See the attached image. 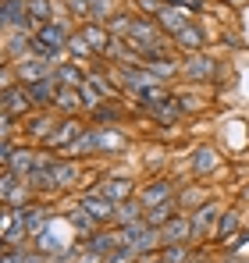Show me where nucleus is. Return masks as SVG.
Here are the masks:
<instances>
[{
  "label": "nucleus",
  "instance_id": "obj_1",
  "mask_svg": "<svg viewBox=\"0 0 249 263\" xmlns=\"http://www.w3.org/2000/svg\"><path fill=\"white\" fill-rule=\"evenodd\" d=\"M217 71H221V64H217V57H210L207 50H196V53L182 57V79L189 86H207V82L217 79Z\"/></svg>",
  "mask_w": 249,
  "mask_h": 263
},
{
  "label": "nucleus",
  "instance_id": "obj_2",
  "mask_svg": "<svg viewBox=\"0 0 249 263\" xmlns=\"http://www.w3.org/2000/svg\"><path fill=\"white\" fill-rule=\"evenodd\" d=\"M0 29L4 32H32L40 29V22L29 14V0H0Z\"/></svg>",
  "mask_w": 249,
  "mask_h": 263
},
{
  "label": "nucleus",
  "instance_id": "obj_3",
  "mask_svg": "<svg viewBox=\"0 0 249 263\" xmlns=\"http://www.w3.org/2000/svg\"><path fill=\"white\" fill-rule=\"evenodd\" d=\"M40 107L32 103V96H29V89L22 86H7L0 89V114H11V118H18V121H25V118H32Z\"/></svg>",
  "mask_w": 249,
  "mask_h": 263
},
{
  "label": "nucleus",
  "instance_id": "obj_4",
  "mask_svg": "<svg viewBox=\"0 0 249 263\" xmlns=\"http://www.w3.org/2000/svg\"><path fill=\"white\" fill-rule=\"evenodd\" d=\"M221 214H224V199H217V196H210V199L203 203V206H200V210H192V214H189V217H192V246L207 242Z\"/></svg>",
  "mask_w": 249,
  "mask_h": 263
},
{
  "label": "nucleus",
  "instance_id": "obj_5",
  "mask_svg": "<svg viewBox=\"0 0 249 263\" xmlns=\"http://www.w3.org/2000/svg\"><path fill=\"white\" fill-rule=\"evenodd\" d=\"M221 171V149L214 146V142H203V146H196L192 149V157H189V175L200 178V181H207Z\"/></svg>",
  "mask_w": 249,
  "mask_h": 263
},
{
  "label": "nucleus",
  "instance_id": "obj_6",
  "mask_svg": "<svg viewBox=\"0 0 249 263\" xmlns=\"http://www.w3.org/2000/svg\"><path fill=\"white\" fill-rule=\"evenodd\" d=\"M174 192H178V185H174L167 175H153L150 181L139 185V203H143L146 210H153V206H161V203H167V199H174Z\"/></svg>",
  "mask_w": 249,
  "mask_h": 263
},
{
  "label": "nucleus",
  "instance_id": "obj_7",
  "mask_svg": "<svg viewBox=\"0 0 249 263\" xmlns=\"http://www.w3.org/2000/svg\"><path fill=\"white\" fill-rule=\"evenodd\" d=\"M61 118H64V114H57L54 107H50V110H36L32 118H25V121H22V135H25L29 142L43 146V142L50 139V132L57 128V121H61Z\"/></svg>",
  "mask_w": 249,
  "mask_h": 263
},
{
  "label": "nucleus",
  "instance_id": "obj_8",
  "mask_svg": "<svg viewBox=\"0 0 249 263\" xmlns=\"http://www.w3.org/2000/svg\"><path fill=\"white\" fill-rule=\"evenodd\" d=\"M75 199H79V203H82V206L96 220H100L103 228H111V224H114V217H118V203H114V199H107L100 189H85V192H79V196H75Z\"/></svg>",
  "mask_w": 249,
  "mask_h": 263
},
{
  "label": "nucleus",
  "instance_id": "obj_9",
  "mask_svg": "<svg viewBox=\"0 0 249 263\" xmlns=\"http://www.w3.org/2000/svg\"><path fill=\"white\" fill-rule=\"evenodd\" d=\"M128 146H132V139L121 132V125L96 128V157H121V153H128Z\"/></svg>",
  "mask_w": 249,
  "mask_h": 263
},
{
  "label": "nucleus",
  "instance_id": "obj_10",
  "mask_svg": "<svg viewBox=\"0 0 249 263\" xmlns=\"http://www.w3.org/2000/svg\"><path fill=\"white\" fill-rule=\"evenodd\" d=\"M82 128H85L82 118H61V121H57V128L50 132V139L43 142V149L64 153V149H68V146H72V142H75V139L82 135Z\"/></svg>",
  "mask_w": 249,
  "mask_h": 263
},
{
  "label": "nucleus",
  "instance_id": "obj_11",
  "mask_svg": "<svg viewBox=\"0 0 249 263\" xmlns=\"http://www.w3.org/2000/svg\"><path fill=\"white\" fill-rule=\"evenodd\" d=\"M210 196H214V192H210V189L203 185V181H200V178H189L185 185H178V192H174V203H178V210H182V214H192V210H200V206L207 203Z\"/></svg>",
  "mask_w": 249,
  "mask_h": 263
},
{
  "label": "nucleus",
  "instance_id": "obj_12",
  "mask_svg": "<svg viewBox=\"0 0 249 263\" xmlns=\"http://www.w3.org/2000/svg\"><path fill=\"white\" fill-rule=\"evenodd\" d=\"M107 199H114V203H124V199H135L139 196V181L132 175H103V181L96 185Z\"/></svg>",
  "mask_w": 249,
  "mask_h": 263
},
{
  "label": "nucleus",
  "instance_id": "obj_13",
  "mask_svg": "<svg viewBox=\"0 0 249 263\" xmlns=\"http://www.w3.org/2000/svg\"><path fill=\"white\" fill-rule=\"evenodd\" d=\"M242 228V206H224V214L217 217V224H214V231H210L207 246H214V249H221L235 231Z\"/></svg>",
  "mask_w": 249,
  "mask_h": 263
},
{
  "label": "nucleus",
  "instance_id": "obj_14",
  "mask_svg": "<svg viewBox=\"0 0 249 263\" xmlns=\"http://www.w3.org/2000/svg\"><path fill=\"white\" fill-rule=\"evenodd\" d=\"M36 53V36L32 32H4V61L18 64V61H29Z\"/></svg>",
  "mask_w": 249,
  "mask_h": 263
},
{
  "label": "nucleus",
  "instance_id": "obj_15",
  "mask_svg": "<svg viewBox=\"0 0 249 263\" xmlns=\"http://www.w3.org/2000/svg\"><path fill=\"white\" fill-rule=\"evenodd\" d=\"M161 238H164V246H192V217L178 210V214L161 228ZM164 246H161V249H164Z\"/></svg>",
  "mask_w": 249,
  "mask_h": 263
},
{
  "label": "nucleus",
  "instance_id": "obj_16",
  "mask_svg": "<svg viewBox=\"0 0 249 263\" xmlns=\"http://www.w3.org/2000/svg\"><path fill=\"white\" fill-rule=\"evenodd\" d=\"M79 246H82V249H89V253H96V256H103V263H107V256H111V253L121 246V231H118L114 224H111V228H100L96 235L82 238Z\"/></svg>",
  "mask_w": 249,
  "mask_h": 263
},
{
  "label": "nucleus",
  "instance_id": "obj_17",
  "mask_svg": "<svg viewBox=\"0 0 249 263\" xmlns=\"http://www.w3.org/2000/svg\"><path fill=\"white\" fill-rule=\"evenodd\" d=\"M64 220H68V228L75 231V238H79V242H82V238H89V235H96V231L103 228V224L93 217V214L85 210L79 199H75V206H72V210H64Z\"/></svg>",
  "mask_w": 249,
  "mask_h": 263
},
{
  "label": "nucleus",
  "instance_id": "obj_18",
  "mask_svg": "<svg viewBox=\"0 0 249 263\" xmlns=\"http://www.w3.org/2000/svg\"><path fill=\"white\" fill-rule=\"evenodd\" d=\"M174 50H178V53L207 50V29H203V22H200V18H196V22H189V25L174 36Z\"/></svg>",
  "mask_w": 249,
  "mask_h": 263
},
{
  "label": "nucleus",
  "instance_id": "obj_19",
  "mask_svg": "<svg viewBox=\"0 0 249 263\" xmlns=\"http://www.w3.org/2000/svg\"><path fill=\"white\" fill-rule=\"evenodd\" d=\"M54 68H57V64H50V61H43V57H29V61H18V64H14V71H18V82H22V86H32V82L50 79V75H54Z\"/></svg>",
  "mask_w": 249,
  "mask_h": 263
},
{
  "label": "nucleus",
  "instance_id": "obj_20",
  "mask_svg": "<svg viewBox=\"0 0 249 263\" xmlns=\"http://www.w3.org/2000/svg\"><path fill=\"white\" fill-rule=\"evenodd\" d=\"M189 22H196V14H189V11H182V7H174V4H167V0H164V7H161V14H157V25L164 29L171 40H174Z\"/></svg>",
  "mask_w": 249,
  "mask_h": 263
},
{
  "label": "nucleus",
  "instance_id": "obj_21",
  "mask_svg": "<svg viewBox=\"0 0 249 263\" xmlns=\"http://www.w3.org/2000/svg\"><path fill=\"white\" fill-rule=\"evenodd\" d=\"M124 110L121 107V100H103L96 110H89L85 118H89V125H96V128H107V125H121L124 121Z\"/></svg>",
  "mask_w": 249,
  "mask_h": 263
},
{
  "label": "nucleus",
  "instance_id": "obj_22",
  "mask_svg": "<svg viewBox=\"0 0 249 263\" xmlns=\"http://www.w3.org/2000/svg\"><path fill=\"white\" fill-rule=\"evenodd\" d=\"M54 75H57V82L64 89H79L89 79V68L85 64H79V61H72V57H64L57 68H54Z\"/></svg>",
  "mask_w": 249,
  "mask_h": 263
},
{
  "label": "nucleus",
  "instance_id": "obj_23",
  "mask_svg": "<svg viewBox=\"0 0 249 263\" xmlns=\"http://www.w3.org/2000/svg\"><path fill=\"white\" fill-rule=\"evenodd\" d=\"M157 125H178L185 114H182V103H178V92H171L167 100H161V103H153L150 110H146Z\"/></svg>",
  "mask_w": 249,
  "mask_h": 263
},
{
  "label": "nucleus",
  "instance_id": "obj_24",
  "mask_svg": "<svg viewBox=\"0 0 249 263\" xmlns=\"http://www.w3.org/2000/svg\"><path fill=\"white\" fill-rule=\"evenodd\" d=\"M29 89V96H32V103L40 107V110H50L54 107V100H57V92H61V82H57V75H50V79H43V82H32Z\"/></svg>",
  "mask_w": 249,
  "mask_h": 263
},
{
  "label": "nucleus",
  "instance_id": "obj_25",
  "mask_svg": "<svg viewBox=\"0 0 249 263\" xmlns=\"http://www.w3.org/2000/svg\"><path fill=\"white\" fill-rule=\"evenodd\" d=\"M61 157H68V160H85V157H96V128L93 125H85L82 135L61 153Z\"/></svg>",
  "mask_w": 249,
  "mask_h": 263
},
{
  "label": "nucleus",
  "instance_id": "obj_26",
  "mask_svg": "<svg viewBox=\"0 0 249 263\" xmlns=\"http://www.w3.org/2000/svg\"><path fill=\"white\" fill-rule=\"evenodd\" d=\"M79 29L85 32V40H89V46L96 50V57L103 61L107 46H111V40H114V36L107 32V25H103V22H93V18H89V22H82V25H79Z\"/></svg>",
  "mask_w": 249,
  "mask_h": 263
},
{
  "label": "nucleus",
  "instance_id": "obj_27",
  "mask_svg": "<svg viewBox=\"0 0 249 263\" xmlns=\"http://www.w3.org/2000/svg\"><path fill=\"white\" fill-rule=\"evenodd\" d=\"M54 110L64 114V118H82L85 103H82V96H79V89H64V86H61L57 100H54Z\"/></svg>",
  "mask_w": 249,
  "mask_h": 263
},
{
  "label": "nucleus",
  "instance_id": "obj_28",
  "mask_svg": "<svg viewBox=\"0 0 249 263\" xmlns=\"http://www.w3.org/2000/svg\"><path fill=\"white\" fill-rule=\"evenodd\" d=\"M68 57H72V61H79V64L100 61V57H96V50L89 46V40H85L82 29H75V32H72V40H68Z\"/></svg>",
  "mask_w": 249,
  "mask_h": 263
},
{
  "label": "nucleus",
  "instance_id": "obj_29",
  "mask_svg": "<svg viewBox=\"0 0 249 263\" xmlns=\"http://www.w3.org/2000/svg\"><path fill=\"white\" fill-rule=\"evenodd\" d=\"M103 25H107V32H111L114 40H124V36L132 32V25H135V11H118V14H111Z\"/></svg>",
  "mask_w": 249,
  "mask_h": 263
},
{
  "label": "nucleus",
  "instance_id": "obj_30",
  "mask_svg": "<svg viewBox=\"0 0 249 263\" xmlns=\"http://www.w3.org/2000/svg\"><path fill=\"white\" fill-rule=\"evenodd\" d=\"M135 220H146V206L139 203V196L118 203V217H114V224H135Z\"/></svg>",
  "mask_w": 249,
  "mask_h": 263
},
{
  "label": "nucleus",
  "instance_id": "obj_31",
  "mask_svg": "<svg viewBox=\"0 0 249 263\" xmlns=\"http://www.w3.org/2000/svg\"><path fill=\"white\" fill-rule=\"evenodd\" d=\"M178 214V203L174 199H167V203H161V206H153V210H146V224H153V228H164L167 220Z\"/></svg>",
  "mask_w": 249,
  "mask_h": 263
},
{
  "label": "nucleus",
  "instance_id": "obj_32",
  "mask_svg": "<svg viewBox=\"0 0 249 263\" xmlns=\"http://www.w3.org/2000/svg\"><path fill=\"white\" fill-rule=\"evenodd\" d=\"M64 11L75 25H82V22L93 18V0H64Z\"/></svg>",
  "mask_w": 249,
  "mask_h": 263
},
{
  "label": "nucleus",
  "instance_id": "obj_33",
  "mask_svg": "<svg viewBox=\"0 0 249 263\" xmlns=\"http://www.w3.org/2000/svg\"><path fill=\"white\" fill-rule=\"evenodd\" d=\"M79 96H82V103H85V114H89V110H96V107L103 103V92H100V89L93 86L89 79H85L82 86H79Z\"/></svg>",
  "mask_w": 249,
  "mask_h": 263
},
{
  "label": "nucleus",
  "instance_id": "obj_34",
  "mask_svg": "<svg viewBox=\"0 0 249 263\" xmlns=\"http://www.w3.org/2000/svg\"><path fill=\"white\" fill-rule=\"evenodd\" d=\"M178 103H182V114H185V118H189V114L207 110V100H200L196 92H178Z\"/></svg>",
  "mask_w": 249,
  "mask_h": 263
},
{
  "label": "nucleus",
  "instance_id": "obj_35",
  "mask_svg": "<svg viewBox=\"0 0 249 263\" xmlns=\"http://www.w3.org/2000/svg\"><path fill=\"white\" fill-rule=\"evenodd\" d=\"M118 0H93V22H107L111 14H118Z\"/></svg>",
  "mask_w": 249,
  "mask_h": 263
},
{
  "label": "nucleus",
  "instance_id": "obj_36",
  "mask_svg": "<svg viewBox=\"0 0 249 263\" xmlns=\"http://www.w3.org/2000/svg\"><path fill=\"white\" fill-rule=\"evenodd\" d=\"M164 7V0H132V11L135 14H146V18H157Z\"/></svg>",
  "mask_w": 249,
  "mask_h": 263
},
{
  "label": "nucleus",
  "instance_id": "obj_37",
  "mask_svg": "<svg viewBox=\"0 0 249 263\" xmlns=\"http://www.w3.org/2000/svg\"><path fill=\"white\" fill-rule=\"evenodd\" d=\"M161 256H167L171 263H189L192 246H164V249H161Z\"/></svg>",
  "mask_w": 249,
  "mask_h": 263
},
{
  "label": "nucleus",
  "instance_id": "obj_38",
  "mask_svg": "<svg viewBox=\"0 0 249 263\" xmlns=\"http://www.w3.org/2000/svg\"><path fill=\"white\" fill-rule=\"evenodd\" d=\"M242 246H249V228H239L221 249H224V253H242Z\"/></svg>",
  "mask_w": 249,
  "mask_h": 263
},
{
  "label": "nucleus",
  "instance_id": "obj_39",
  "mask_svg": "<svg viewBox=\"0 0 249 263\" xmlns=\"http://www.w3.org/2000/svg\"><path fill=\"white\" fill-rule=\"evenodd\" d=\"M18 181H22V178L14 175L11 167H4V171H0V199H7V196L14 192V185H18Z\"/></svg>",
  "mask_w": 249,
  "mask_h": 263
},
{
  "label": "nucleus",
  "instance_id": "obj_40",
  "mask_svg": "<svg viewBox=\"0 0 249 263\" xmlns=\"http://www.w3.org/2000/svg\"><path fill=\"white\" fill-rule=\"evenodd\" d=\"M107 263H139V253H135L132 246H118V249L107 256Z\"/></svg>",
  "mask_w": 249,
  "mask_h": 263
},
{
  "label": "nucleus",
  "instance_id": "obj_41",
  "mask_svg": "<svg viewBox=\"0 0 249 263\" xmlns=\"http://www.w3.org/2000/svg\"><path fill=\"white\" fill-rule=\"evenodd\" d=\"M167 4H174V7H182V11H189V14H196V18H200V14H207V0H167Z\"/></svg>",
  "mask_w": 249,
  "mask_h": 263
},
{
  "label": "nucleus",
  "instance_id": "obj_42",
  "mask_svg": "<svg viewBox=\"0 0 249 263\" xmlns=\"http://www.w3.org/2000/svg\"><path fill=\"white\" fill-rule=\"evenodd\" d=\"M22 121L18 118H11V114H0V139H14V128H18Z\"/></svg>",
  "mask_w": 249,
  "mask_h": 263
},
{
  "label": "nucleus",
  "instance_id": "obj_43",
  "mask_svg": "<svg viewBox=\"0 0 249 263\" xmlns=\"http://www.w3.org/2000/svg\"><path fill=\"white\" fill-rule=\"evenodd\" d=\"M207 249H214V246H207ZM207 249H196V246H192V256H189V263H210Z\"/></svg>",
  "mask_w": 249,
  "mask_h": 263
},
{
  "label": "nucleus",
  "instance_id": "obj_44",
  "mask_svg": "<svg viewBox=\"0 0 249 263\" xmlns=\"http://www.w3.org/2000/svg\"><path fill=\"white\" fill-rule=\"evenodd\" d=\"M217 263H242V253H224Z\"/></svg>",
  "mask_w": 249,
  "mask_h": 263
},
{
  "label": "nucleus",
  "instance_id": "obj_45",
  "mask_svg": "<svg viewBox=\"0 0 249 263\" xmlns=\"http://www.w3.org/2000/svg\"><path fill=\"white\" fill-rule=\"evenodd\" d=\"M146 263H171V260H167V256H161V253H153V256H150Z\"/></svg>",
  "mask_w": 249,
  "mask_h": 263
},
{
  "label": "nucleus",
  "instance_id": "obj_46",
  "mask_svg": "<svg viewBox=\"0 0 249 263\" xmlns=\"http://www.w3.org/2000/svg\"><path fill=\"white\" fill-rule=\"evenodd\" d=\"M239 199H242V203H246V206H249V185H246V189H242V196H239Z\"/></svg>",
  "mask_w": 249,
  "mask_h": 263
},
{
  "label": "nucleus",
  "instance_id": "obj_47",
  "mask_svg": "<svg viewBox=\"0 0 249 263\" xmlns=\"http://www.w3.org/2000/svg\"><path fill=\"white\" fill-rule=\"evenodd\" d=\"M228 4H232V7H242V4H246V0H228Z\"/></svg>",
  "mask_w": 249,
  "mask_h": 263
},
{
  "label": "nucleus",
  "instance_id": "obj_48",
  "mask_svg": "<svg viewBox=\"0 0 249 263\" xmlns=\"http://www.w3.org/2000/svg\"><path fill=\"white\" fill-rule=\"evenodd\" d=\"M242 263H249V256H242Z\"/></svg>",
  "mask_w": 249,
  "mask_h": 263
}]
</instances>
